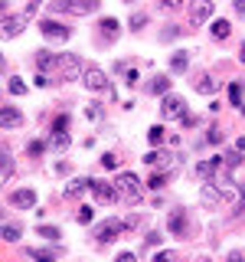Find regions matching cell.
<instances>
[{
    "instance_id": "6da1fadb",
    "label": "cell",
    "mask_w": 245,
    "mask_h": 262,
    "mask_svg": "<svg viewBox=\"0 0 245 262\" xmlns=\"http://www.w3.org/2000/svg\"><path fill=\"white\" fill-rule=\"evenodd\" d=\"M114 187H118V196L128 203V207H137L141 203V180H137L131 170H125V174H118V180H114Z\"/></svg>"
},
{
    "instance_id": "7a4b0ae2",
    "label": "cell",
    "mask_w": 245,
    "mask_h": 262,
    "mask_svg": "<svg viewBox=\"0 0 245 262\" xmlns=\"http://www.w3.org/2000/svg\"><path fill=\"white\" fill-rule=\"evenodd\" d=\"M125 229H128L125 220H114V216H111V220H102V223L95 226V239H98V243H114L121 233H125Z\"/></svg>"
},
{
    "instance_id": "3957f363",
    "label": "cell",
    "mask_w": 245,
    "mask_h": 262,
    "mask_svg": "<svg viewBox=\"0 0 245 262\" xmlns=\"http://www.w3.org/2000/svg\"><path fill=\"white\" fill-rule=\"evenodd\" d=\"M56 10L72 13V16H88L98 10V0H56Z\"/></svg>"
},
{
    "instance_id": "277c9868",
    "label": "cell",
    "mask_w": 245,
    "mask_h": 262,
    "mask_svg": "<svg viewBox=\"0 0 245 262\" xmlns=\"http://www.w3.org/2000/svg\"><path fill=\"white\" fill-rule=\"evenodd\" d=\"M82 82H85L88 92H108V76H105L102 69H95V66H85V76H82Z\"/></svg>"
},
{
    "instance_id": "5b68a950",
    "label": "cell",
    "mask_w": 245,
    "mask_h": 262,
    "mask_svg": "<svg viewBox=\"0 0 245 262\" xmlns=\"http://www.w3.org/2000/svg\"><path fill=\"white\" fill-rule=\"evenodd\" d=\"M160 115L163 118H186V102L180 95H163V105H160Z\"/></svg>"
},
{
    "instance_id": "8992f818",
    "label": "cell",
    "mask_w": 245,
    "mask_h": 262,
    "mask_svg": "<svg viewBox=\"0 0 245 262\" xmlns=\"http://www.w3.org/2000/svg\"><path fill=\"white\" fill-rule=\"evenodd\" d=\"M39 33H43L46 39H53V43H65V39L72 36V30L62 27V23H56V20H43L39 23Z\"/></svg>"
},
{
    "instance_id": "52a82bcc",
    "label": "cell",
    "mask_w": 245,
    "mask_h": 262,
    "mask_svg": "<svg viewBox=\"0 0 245 262\" xmlns=\"http://www.w3.org/2000/svg\"><path fill=\"white\" fill-rule=\"evenodd\" d=\"M88 190H92L102 203H114V200H121V196H118V187H114V184H105V180H92V184H88Z\"/></svg>"
},
{
    "instance_id": "ba28073f",
    "label": "cell",
    "mask_w": 245,
    "mask_h": 262,
    "mask_svg": "<svg viewBox=\"0 0 245 262\" xmlns=\"http://www.w3.org/2000/svg\"><path fill=\"white\" fill-rule=\"evenodd\" d=\"M62 79H82V76H85V66H82V59H79V56H62Z\"/></svg>"
},
{
    "instance_id": "9c48e42d",
    "label": "cell",
    "mask_w": 245,
    "mask_h": 262,
    "mask_svg": "<svg viewBox=\"0 0 245 262\" xmlns=\"http://www.w3.org/2000/svg\"><path fill=\"white\" fill-rule=\"evenodd\" d=\"M209 16H212V0H193V4H190V20H193V27L206 23Z\"/></svg>"
},
{
    "instance_id": "30bf717a",
    "label": "cell",
    "mask_w": 245,
    "mask_h": 262,
    "mask_svg": "<svg viewBox=\"0 0 245 262\" xmlns=\"http://www.w3.org/2000/svg\"><path fill=\"white\" fill-rule=\"evenodd\" d=\"M10 203H13V207H20V210H33V207H36V193H33V190H13L10 193Z\"/></svg>"
},
{
    "instance_id": "8fae6325",
    "label": "cell",
    "mask_w": 245,
    "mask_h": 262,
    "mask_svg": "<svg viewBox=\"0 0 245 262\" xmlns=\"http://www.w3.org/2000/svg\"><path fill=\"white\" fill-rule=\"evenodd\" d=\"M27 20H30L27 13H20V16H10V13H7V20H4V36H16V33H23Z\"/></svg>"
},
{
    "instance_id": "7c38bea8",
    "label": "cell",
    "mask_w": 245,
    "mask_h": 262,
    "mask_svg": "<svg viewBox=\"0 0 245 262\" xmlns=\"http://www.w3.org/2000/svg\"><path fill=\"white\" fill-rule=\"evenodd\" d=\"M0 125H4L7 131L10 128H20L23 125V115L13 108V105H4V112H0Z\"/></svg>"
},
{
    "instance_id": "4fadbf2b",
    "label": "cell",
    "mask_w": 245,
    "mask_h": 262,
    "mask_svg": "<svg viewBox=\"0 0 245 262\" xmlns=\"http://www.w3.org/2000/svg\"><path fill=\"white\" fill-rule=\"evenodd\" d=\"M167 226H170V233H174V236H183L186 233V213L183 210H174V213H170V220H167Z\"/></svg>"
},
{
    "instance_id": "5bb4252c",
    "label": "cell",
    "mask_w": 245,
    "mask_h": 262,
    "mask_svg": "<svg viewBox=\"0 0 245 262\" xmlns=\"http://www.w3.org/2000/svg\"><path fill=\"white\" fill-rule=\"evenodd\" d=\"M118 33H121V23L114 20V16H105V20H102V39L111 43V39H118Z\"/></svg>"
},
{
    "instance_id": "9a60e30c",
    "label": "cell",
    "mask_w": 245,
    "mask_h": 262,
    "mask_svg": "<svg viewBox=\"0 0 245 262\" xmlns=\"http://www.w3.org/2000/svg\"><path fill=\"white\" fill-rule=\"evenodd\" d=\"M193 89L200 95H212V92H216V79H212V76H196L193 79Z\"/></svg>"
},
{
    "instance_id": "2e32d148",
    "label": "cell",
    "mask_w": 245,
    "mask_h": 262,
    "mask_svg": "<svg viewBox=\"0 0 245 262\" xmlns=\"http://www.w3.org/2000/svg\"><path fill=\"white\" fill-rule=\"evenodd\" d=\"M59 62H62V56H56V53H39V56H36V66H39V72H49V69H56Z\"/></svg>"
},
{
    "instance_id": "e0dca14e",
    "label": "cell",
    "mask_w": 245,
    "mask_h": 262,
    "mask_svg": "<svg viewBox=\"0 0 245 262\" xmlns=\"http://www.w3.org/2000/svg\"><path fill=\"white\" fill-rule=\"evenodd\" d=\"M49 147H53V151H65V147H69V131H53Z\"/></svg>"
},
{
    "instance_id": "ac0fdd59",
    "label": "cell",
    "mask_w": 245,
    "mask_h": 262,
    "mask_svg": "<svg viewBox=\"0 0 245 262\" xmlns=\"http://www.w3.org/2000/svg\"><path fill=\"white\" fill-rule=\"evenodd\" d=\"M167 92H170V79H167V76H154L151 95H167Z\"/></svg>"
},
{
    "instance_id": "d6986e66",
    "label": "cell",
    "mask_w": 245,
    "mask_h": 262,
    "mask_svg": "<svg viewBox=\"0 0 245 262\" xmlns=\"http://www.w3.org/2000/svg\"><path fill=\"white\" fill-rule=\"evenodd\" d=\"M186 66H190V56H186V53H174V56H170V69H174V72H186Z\"/></svg>"
},
{
    "instance_id": "ffe728a7",
    "label": "cell",
    "mask_w": 245,
    "mask_h": 262,
    "mask_svg": "<svg viewBox=\"0 0 245 262\" xmlns=\"http://www.w3.org/2000/svg\"><path fill=\"white\" fill-rule=\"evenodd\" d=\"M229 33H232V27H229V20H216V23H212V36H216V39H226Z\"/></svg>"
},
{
    "instance_id": "44dd1931",
    "label": "cell",
    "mask_w": 245,
    "mask_h": 262,
    "mask_svg": "<svg viewBox=\"0 0 245 262\" xmlns=\"http://www.w3.org/2000/svg\"><path fill=\"white\" fill-rule=\"evenodd\" d=\"M242 164V151L235 147V151H229V154H223V167H239Z\"/></svg>"
},
{
    "instance_id": "7402d4cb",
    "label": "cell",
    "mask_w": 245,
    "mask_h": 262,
    "mask_svg": "<svg viewBox=\"0 0 245 262\" xmlns=\"http://www.w3.org/2000/svg\"><path fill=\"white\" fill-rule=\"evenodd\" d=\"M20 236H23V229H20V226H13V223H4V239H7V243H16Z\"/></svg>"
},
{
    "instance_id": "603a6c76",
    "label": "cell",
    "mask_w": 245,
    "mask_h": 262,
    "mask_svg": "<svg viewBox=\"0 0 245 262\" xmlns=\"http://www.w3.org/2000/svg\"><path fill=\"white\" fill-rule=\"evenodd\" d=\"M229 98H232V105L242 108V82H232V85H229Z\"/></svg>"
},
{
    "instance_id": "cb8c5ba5",
    "label": "cell",
    "mask_w": 245,
    "mask_h": 262,
    "mask_svg": "<svg viewBox=\"0 0 245 262\" xmlns=\"http://www.w3.org/2000/svg\"><path fill=\"white\" fill-rule=\"evenodd\" d=\"M128 27L134 30V33H141V30L147 27V13H134V16H131V23H128Z\"/></svg>"
},
{
    "instance_id": "d4e9b609",
    "label": "cell",
    "mask_w": 245,
    "mask_h": 262,
    "mask_svg": "<svg viewBox=\"0 0 245 262\" xmlns=\"http://www.w3.org/2000/svg\"><path fill=\"white\" fill-rule=\"evenodd\" d=\"M39 236H43V239H53V243H56V239H59L62 233H59L56 226H46V223H43V226H39Z\"/></svg>"
},
{
    "instance_id": "484cf974",
    "label": "cell",
    "mask_w": 245,
    "mask_h": 262,
    "mask_svg": "<svg viewBox=\"0 0 245 262\" xmlns=\"http://www.w3.org/2000/svg\"><path fill=\"white\" fill-rule=\"evenodd\" d=\"M13 174V158H10V147H4V180H10Z\"/></svg>"
},
{
    "instance_id": "4316f807",
    "label": "cell",
    "mask_w": 245,
    "mask_h": 262,
    "mask_svg": "<svg viewBox=\"0 0 245 262\" xmlns=\"http://www.w3.org/2000/svg\"><path fill=\"white\" fill-rule=\"evenodd\" d=\"M88 184H92V180H72V184H69V196H79Z\"/></svg>"
},
{
    "instance_id": "83f0119b",
    "label": "cell",
    "mask_w": 245,
    "mask_h": 262,
    "mask_svg": "<svg viewBox=\"0 0 245 262\" xmlns=\"http://www.w3.org/2000/svg\"><path fill=\"white\" fill-rule=\"evenodd\" d=\"M147 141H151V144H160V141H163V128L154 125L151 131H147Z\"/></svg>"
},
{
    "instance_id": "f1b7e54d",
    "label": "cell",
    "mask_w": 245,
    "mask_h": 262,
    "mask_svg": "<svg viewBox=\"0 0 245 262\" xmlns=\"http://www.w3.org/2000/svg\"><path fill=\"white\" fill-rule=\"evenodd\" d=\"M163 184H167V177H163V174H151V177H147V187H151V190H160Z\"/></svg>"
},
{
    "instance_id": "f546056e",
    "label": "cell",
    "mask_w": 245,
    "mask_h": 262,
    "mask_svg": "<svg viewBox=\"0 0 245 262\" xmlns=\"http://www.w3.org/2000/svg\"><path fill=\"white\" fill-rule=\"evenodd\" d=\"M30 256H33V259H39V262H49V259L56 256V252H49V249H30Z\"/></svg>"
},
{
    "instance_id": "4dcf8cb0",
    "label": "cell",
    "mask_w": 245,
    "mask_h": 262,
    "mask_svg": "<svg viewBox=\"0 0 245 262\" xmlns=\"http://www.w3.org/2000/svg\"><path fill=\"white\" fill-rule=\"evenodd\" d=\"M7 89H10L13 95H23V92H27V85H23L20 79H10V82H7Z\"/></svg>"
},
{
    "instance_id": "1f68e13d",
    "label": "cell",
    "mask_w": 245,
    "mask_h": 262,
    "mask_svg": "<svg viewBox=\"0 0 245 262\" xmlns=\"http://www.w3.org/2000/svg\"><path fill=\"white\" fill-rule=\"evenodd\" d=\"M144 246H147V249H154V246H160V233H154V229H151V233L144 236Z\"/></svg>"
},
{
    "instance_id": "d6a6232c",
    "label": "cell",
    "mask_w": 245,
    "mask_h": 262,
    "mask_svg": "<svg viewBox=\"0 0 245 262\" xmlns=\"http://www.w3.org/2000/svg\"><path fill=\"white\" fill-rule=\"evenodd\" d=\"M79 223H92V207H79Z\"/></svg>"
},
{
    "instance_id": "836d02e7",
    "label": "cell",
    "mask_w": 245,
    "mask_h": 262,
    "mask_svg": "<svg viewBox=\"0 0 245 262\" xmlns=\"http://www.w3.org/2000/svg\"><path fill=\"white\" fill-rule=\"evenodd\" d=\"M65 128H69V118H65V115H59V118L53 121V131H65Z\"/></svg>"
},
{
    "instance_id": "e575fe53",
    "label": "cell",
    "mask_w": 245,
    "mask_h": 262,
    "mask_svg": "<svg viewBox=\"0 0 245 262\" xmlns=\"http://www.w3.org/2000/svg\"><path fill=\"white\" fill-rule=\"evenodd\" d=\"M174 256H177L174 249H160V252H157V256H154V259H157V262H170Z\"/></svg>"
},
{
    "instance_id": "d590c367",
    "label": "cell",
    "mask_w": 245,
    "mask_h": 262,
    "mask_svg": "<svg viewBox=\"0 0 245 262\" xmlns=\"http://www.w3.org/2000/svg\"><path fill=\"white\" fill-rule=\"evenodd\" d=\"M206 141H212V144H216V141H223V131L212 125V128H209V135H206Z\"/></svg>"
},
{
    "instance_id": "8d00e7d4",
    "label": "cell",
    "mask_w": 245,
    "mask_h": 262,
    "mask_svg": "<svg viewBox=\"0 0 245 262\" xmlns=\"http://www.w3.org/2000/svg\"><path fill=\"white\" fill-rule=\"evenodd\" d=\"M163 10H177V7H183V0H160Z\"/></svg>"
},
{
    "instance_id": "74e56055",
    "label": "cell",
    "mask_w": 245,
    "mask_h": 262,
    "mask_svg": "<svg viewBox=\"0 0 245 262\" xmlns=\"http://www.w3.org/2000/svg\"><path fill=\"white\" fill-rule=\"evenodd\" d=\"M36 85H39V89H46V85H53V79H49L46 72H39V76H36Z\"/></svg>"
},
{
    "instance_id": "f35d334b",
    "label": "cell",
    "mask_w": 245,
    "mask_h": 262,
    "mask_svg": "<svg viewBox=\"0 0 245 262\" xmlns=\"http://www.w3.org/2000/svg\"><path fill=\"white\" fill-rule=\"evenodd\" d=\"M102 164H105V167H118V158H114V154H105V158H102Z\"/></svg>"
},
{
    "instance_id": "ab89813d",
    "label": "cell",
    "mask_w": 245,
    "mask_h": 262,
    "mask_svg": "<svg viewBox=\"0 0 245 262\" xmlns=\"http://www.w3.org/2000/svg\"><path fill=\"white\" fill-rule=\"evenodd\" d=\"M43 151H46L43 141H33V144H30V154H43Z\"/></svg>"
},
{
    "instance_id": "60d3db41",
    "label": "cell",
    "mask_w": 245,
    "mask_h": 262,
    "mask_svg": "<svg viewBox=\"0 0 245 262\" xmlns=\"http://www.w3.org/2000/svg\"><path fill=\"white\" fill-rule=\"evenodd\" d=\"M229 259H235V262H245V249H232V252H229Z\"/></svg>"
},
{
    "instance_id": "b9f144b4",
    "label": "cell",
    "mask_w": 245,
    "mask_h": 262,
    "mask_svg": "<svg viewBox=\"0 0 245 262\" xmlns=\"http://www.w3.org/2000/svg\"><path fill=\"white\" fill-rule=\"evenodd\" d=\"M245 210V184H242V193H239V203H235V213Z\"/></svg>"
},
{
    "instance_id": "7bdbcfd3",
    "label": "cell",
    "mask_w": 245,
    "mask_h": 262,
    "mask_svg": "<svg viewBox=\"0 0 245 262\" xmlns=\"http://www.w3.org/2000/svg\"><path fill=\"white\" fill-rule=\"evenodd\" d=\"M125 82H128V85H137V69H128V79Z\"/></svg>"
},
{
    "instance_id": "ee69618b",
    "label": "cell",
    "mask_w": 245,
    "mask_h": 262,
    "mask_svg": "<svg viewBox=\"0 0 245 262\" xmlns=\"http://www.w3.org/2000/svg\"><path fill=\"white\" fill-rule=\"evenodd\" d=\"M85 115H88V118H92V121H95V118H102V108H95V105H92V108H88Z\"/></svg>"
},
{
    "instance_id": "f6af8a7d",
    "label": "cell",
    "mask_w": 245,
    "mask_h": 262,
    "mask_svg": "<svg viewBox=\"0 0 245 262\" xmlns=\"http://www.w3.org/2000/svg\"><path fill=\"white\" fill-rule=\"evenodd\" d=\"M235 10H239V13H245V0H235Z\"/></svg>"
},
{
    "instance_id": "bcb514c9",
    "label": "cell",
    "mask_w": 245,
    "mask_h": 262,
    "mask_svg": "<svg viewBox=\"0 0 245 262\" xmlns=\"http://www.w3.org/2000/svg\"><path fill=\"white\" fill-rule=\"evenodd\" d=\"M235 147H239V151H245V138H235Z\"/></svg>"
},
{
    "instance_id": "7dc6e473",
    "label": "cell",
    "mask_w": 245,
    "mask_h": 262,
    "mask_svg": "<svg viewBox=\"0 0 245 262\" xmlns=\"http://www.w3.org/2000/svg\"><path fill=\"white\" fill-rule=\"evenodd\" d=\"M239 59H242V66H245V43H242V49H239Z\"/></svg>"
}]
</instances>
